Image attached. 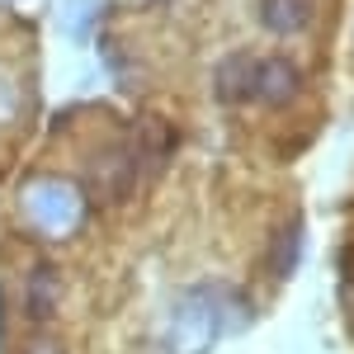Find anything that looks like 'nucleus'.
Listing matches in <instances>:
<instances>
[{
	"label": "nucleus",
	"instance_id": "nucleus-1",
	"mask_svg": "<svg viewBox=\"0 0 354 354\" xmlns=\"http://www.w3.org/2000/svg\"><path fill=\"white\" fill-rule=\"evenodd\" d=\"M222 330H227V293L213 283H194L170 307L161 345L165 354H208L222 340Z\"/></svg>",
	"mask_w": 354,
	"mask_h": 354
},
{
	"label": "nucleus",
	"instance_id": "nucleus-7",
	"mask_svg": "<svg viewBox=\"0 0 354 354\" xmlns=\"http://www.w3.org/2000/svg\"><path fill=\"white\" fill-rule=\"evenodd\" d=\"M302 260V222H288L279 232V245H274V279H288Z\"/></svg>",
	"mask_w": 354,
	"mask_h": 354
},
{
	"label": "nucleus",
	"instance_id": "nucleus-8",
	"mask_svg": "<svg viewBox=\"0 0 354 354\" xmlns=\"http://www.w3.org/2000/svg\"><path fill=\"white\" fill-rule=\"evenodd\" d=\"M10 113H15V85L0 76V118H10Z\"/></svg>",
	"mask_w": 354,
	"mask_h": 354
},
{
	"label": "nucleus",
	"instance_id": "nucleus-9",
	"mask_svg": "<svg viewBox=\"0 0 354 354\" xmlns=\"http://www.w3.org/2000/svg\"><path fill=\"white\" fill-rule=\"evenodd\" d=\"M24 354H62V350H57L53 340H43V335H38V340H33V345H28Z\"/></svg>",
	"mask_w": 354,
	"mask_h": 354
},
{
	"label": "nucleus",
	"instance_id": "nucleus-5",
	"mask_svg": "<svg viewBox=\"0 0 354 354\" xmlns=\"http://www.w3.org/2000/svg\"><path fill=\"white\" fill-rule=\"evenodd\" d=\"M260 19L270 33H302L312 24V0H260Z\"/></svg>",
	"mask_w": 354,
	"mask_h": 354
},
{
	"label": "nucleus",
	"instance_id": "nucleus-2",
	"mask_svg": "<svg viewBox=\"0 0 354 354\" xmlns=\"http://www.w3.org/2000/svg\"><path fill=\"white\" fill-rule=\"evenodd\" d=\"M19 203H24V218L33 222L38 232H48V236H71V232L85 222V198H81V189H76L71 180H57V175L33 180Z\"/></svg>",
	"mask_w": 354,
	"mask_h": 354
},
{
	"label": "nucleus",
	"instance_id": "nucleus-4",
	"mask_svg": "<svg viewBox=\"0 0 354 354\" xmlns=\"http://www.w3.org/2000/svg\"><path fill=\"white\" fill-rule=\"evenodd\" d=\"M255 62H260V57L232 53V57H227V62L218 66V76H213V90H218L222 104H245V100H255Z\"/></svg>",
	"mask_w": 354,
	"mask_h": 354
},
{
	"label": "nucleus",
	"instance_id": "nucleus-3",
	"mask_svg": "<svg viewBox=\"0 0 354 354\" xmlns=\"http://www.w3.org/2000/svg\"><path fill=\"white\" fill-rule=\"evenodd\" d=\"M302 90V76L288 57H260L255 62V100L265 104H288Z\"/></svg>",
	"mask_w": 354,
	"mask_h": 354
},
{
	"label": "nucleus",
	"instance_id": "nucleus-6",
	"mask_svg": "<svg viewBox=\"0 0 354 354\" xmlns=\"http://www.w3.org/2000/svg\"><path fill=\"white\" fill-rule=\"evenodd\" d=\"M53 302H57V270L53 265H38L33 279H28V317L33 322H48L53 317Z\"/></svg>",
	"mask_w": 354,
	"mask_h": 354
},
{
	"label": "nucleus",
	"instance_id": "nucleus-10",
	"mask_svg": "<svg viewBox=\"0 0 354 354\" xmlns=\"http://www.w3.org/2000/svg\"><path fill=\"white\" fill-rule=\"evenodd\" d=\"M137 5H151V0H137Z\"/></svg>",
	"mask_w": 354,
	"mask_h": 354
},
{
	"label": "nucleus",
	"instance_id": "nucleus-11",
	"mask_svg": "<svg viewBox=\"0 0 354 354\" xmlns=\"http://www.w3.org/2000/svg\"><path fill=\"white\" fill-rule=\"evenodd\" d=\"M0 5H10V0H0Z\"/></svg>",
	"mask_w": 354,
	"mask_h": 354
}]
</instances>
